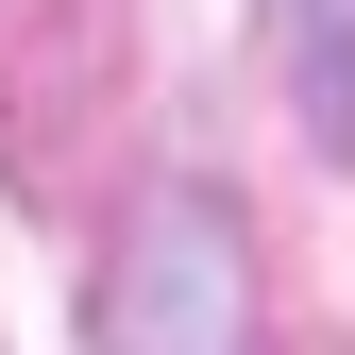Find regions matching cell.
Listing matches in <instances>:
<instances>
[{
  "instance_id": "2",
  "label": "cell",
  "mask_w": 355,
  "mask_h": 355,
  "mask_svg": "<svg viewBox=\"0 0 355 355\" xmlns=\"http://www.w3.org/2000/svg\"><path fill=\"white\" fill-rule=\"evenodd\" d=\"M288 102L322 153H355V0H288Z\"/></svg>"
},
{
  "instance_id": "1",
  "label": "cell",
  "mask_w": 355,
  "mask_h": 355,
  "mask_svg": "<svg viewBox=\"0 0 355 355\" xmlns=\"http://www.w3.org/2000/svg\"><path fill=\"white\" fill-rule=\"evenodd\" d=\"M85 355H254V237L220 187H136L85 288Z\"/></svg>"
}]
</instances>
